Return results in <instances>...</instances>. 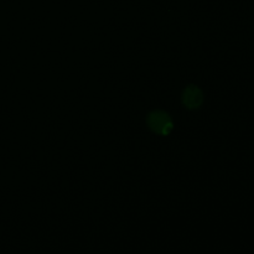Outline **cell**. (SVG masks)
Returning <instances> with one entry per match:
<instances>
[{
    "mask_svg": "<svg viewBox=\"0 0 254 254\" xmlns=\"http://www.w3.org/2000/svg\"><path fill=\"white\" fill-rule=\"evenodd\" d=\"M148 126L159 135H168L174 128L171 117L164 111H154L148 116Z\"/></svg>",
    "mask_w": 254,
    "mask_h": 254,
    "instance_id": "cell-1",
    "label": "cell"
},
{
    "mask_svg": "<svg viewBox=\"0 0 254 254\" xmlns=\"http://www.w3.org/2000/svg\"><path fill=\"white\" fill-rule=\"evenodd\" d=\"M203 103V93L198 87L189 86L183 92V104L189 109L200 108Z\"/></svg>",
    "mask_w": 254,
    "mask_h": 254,
    "instance_id": "cell-2",
    "label": "cell"
}]
</instances>
